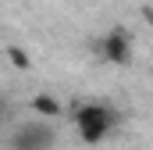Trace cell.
<instances>
[{
    "instance_id": "obj_1",
    "label": "cell",
    "mask_w": 153,
    "mask_h": 150,
    "mask_svg": "<svg viewBox=\"0 0 153 150\" xmlns=\"http://www.w3.org/2000/svg\"><path fill=\"white\" fill-rule=\"evenodd\" d=\"M114 125H117V114L111 111L107 104L89 100V104H78L75 107V129H78V136H82V143H100V140H107Z\"/></svg>"
},
{
    "instance_id": "obj_2",
    "label": "cell",
    "mask_w": 153,
    "mask_h": 150,
    "mask_svg": "<svg viewBox=\"0 0 153 150\" xmlns=\"http://www.w3.org/2000/svg\"><path fill=\"white\" fill-rule=\"evenodd\" d=\"M57 143V132L50 122H25L11 132V150H50Z\"/></svg>"
},
{
    "instance_id": "obj_3",
    "label": "cell",
    "mask_w": 153,
    "mask_h": 150,
    "mask_svg": "<svg viewBox=\"0 0 153 150\" xmlns=\"http://www.w3.org/2000/svg\"><path fill=\"white\" fill-rule=\"evenodd\" d=\"M100 57L111 61V64H128L132 61V36L125 29H111L100 39Z\"/></svg>"
},
{
    "instance_id": "obj_4",
    "label": "cell",
    "mask_w": 153,
    "mask_h": 150,
    "mask_svg": "<svg viewBox=\"0 0 153 150\" xmlns=\"http://www.w3.org/2000/svg\"><path fill=\"white\" fill-rule=\"evenodd\" d=\"M29 104H32V111L43 114V118H61V100H57V97H50V93H36Z\"/></svg>"
},
{
    "instance_id": "obj_5",
    "label": "cell",
    "mask_w": 153,
    "mask_h": 150,
    "mask_svg": "<svg viewBox=\"0 0 153 150\" xmlns=\"http://www.w3.org/2000/svg\"><path fill=\"white\" fill-rule=\"evenodd\" d=\"M7 57H11V61H14L18 68H29V57H25V54H22L18 46H7Z\"/></svg>"
},
{
    "instance_id": "obj_6",
    "label": "cell",
    "mask_w": 153,
    "mask_h": 150,
    "mask_svg": "<svg viewBox=\"0 0 153 150\" xmlns=\"http://www.w3.org/2000/svg\"><path fill=\"white\" fill-rule=\"evenodd\" d=\"M143 18H146V22L153 25V7H143Z\"/></svg>"
}]
</instances>
